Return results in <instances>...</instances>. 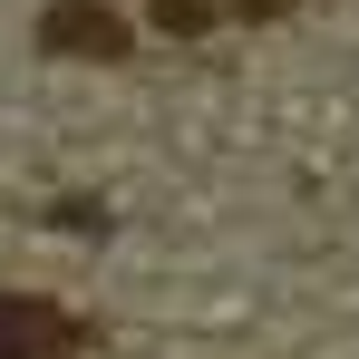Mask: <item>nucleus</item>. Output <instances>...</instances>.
Listing matches in <instances>:
<instances>
[{"instance_id":"nucleus-1","label":"nucleus","mask_w":359,"mask_h":359,"mask_svg":"<svg viewBox=\"0 0 359 359\" xmlns=\"http://www.w3.org/2000/svg\"><path fill=\"white\" fill-rule=\"evenodd\" d=\"M88 340L78 320H68L59 301H39V292H0V359H68Z\"/></svg>"},{"instance_id":"nucleus-2","label":"nucleus","mask_w":359,"mask_h":359,"mask_svg":"<svg viewBox=\"0 0 359 359\" xmlns=\"http://www.w3.org/2000/svg\"><path fill=\"white\" fill-rule=\"evenodd\" d=\"M39 49H49V59H126V20L97 10V0H59V10L39 20Z\"/></svg>"}]
</instances>
